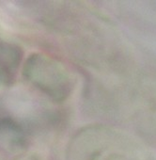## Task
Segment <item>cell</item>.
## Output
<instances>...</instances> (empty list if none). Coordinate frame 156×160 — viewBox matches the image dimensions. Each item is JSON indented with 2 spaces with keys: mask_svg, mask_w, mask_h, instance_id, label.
Returning <instances> with one entry per match:
<instances>
[{
  "mask_svg": "<svg viewBox=\"0 0 156 160\" xmlns=\"http://www.w3.org/2000/svg\"><path fill=\"white\" fill-rule=\"evenodd\" d=\"M24 76L56 102L64 101L71 92L68 72L59 62L45 55H31L25 63Z\"/></svg>",
  "mask_w": 156,
  "mask_h": 160,
  "instance_id": "cell-1",
  "label": "cell"
},
{
  "mask_svg": "<svg viewBox=\"0 0 156 160\" xmlns=\"http://www.w3.org/2000/svg\"><path fill=\"white\" fill-rule=\"evenodd\" d=\"M23 58V52L17 45L0 42V83L10 84Z\"/></svg>",
  "mask_w": 156,
  "mask_h": 160,
  "instance_id": "cell-2",
  "label": "cell"
},
{
  "mask_svg": "<svg viewBox=\"0 0 156 160\" xmlns=\"http://www.w3.org/2000/svg\"><path fill=\"white\" fill-rule=\"evenodd\" d=\"M0 145L11 151L20 149L25 145L23 129L11 119L0 120Z\"/></svg>",
  "mask_w": 156,
  "mask_h": 160,
  "instance_id": "cell-3",
  "label": "cell"
}]
</instances>
